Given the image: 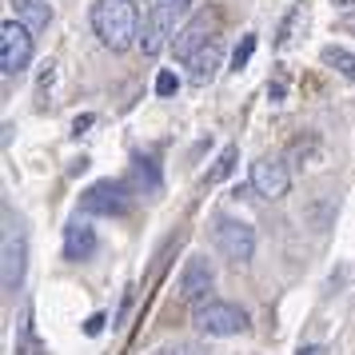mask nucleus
Wrapping results in <instances>:
<instances>
[{
  "label": "nucleus",
  "instance_id": "f257e3e1",
  "mask_svg": "<svg viewBox=\"0 0 355 355\" xmlns=\"http://www.w3.org/2000/svg\"><path fill=\"white\" fill-rule=\"evenodd\" d=\"M92 28H96L104 49L124 52L140 36V12L132 0H96L92 4Z\"/></svg>",
  "mask_w": 355,
  "mask_h": 355
},
{
  "label": "nucleus",
  "instance_id": "f03ea898",
  "mask_svg": "<svg viewBox=\"0 0 355 355\" xmlns=\"http://www.w3.org/2000/svg\"><path fill=\"white\" fill-rule=\"evenodd\" d=\"M188 17V0H152V8H148L144 17V33H140V49L144 56H156L164 52L168 40H176V20Z\"/></svg>",
  "mask_w": 355,
  "mask_h": 355
},
{
  "label": "nucleus",
  "instance_id": "7ed1b4c3",
  "mask_svg": "<svg viewBox=\"0 0 355 355\" xmlns=\"http://www.w3.org/2000/svg\"><path fill=\"white\" fill-rule=\"evenodd\" d=\"M211 40H220V12L216 8H204V12H196L184 28L176 33V40H172V52H176L180 60L188 64L200 49H208Z\"/></svg>",
  "mask_w": 355,
  "mask_h": 355
},
{
  "label": "nucleus",
  "instance_id": "20e7f679",
  "mask_svg": "<svg viewBox=\"0 0 355 355\" xmlns=\"http://www.w3.org/2000/svg\"><path fill=\"white\" fill-rule=\"evenodd\" d=\"M192 323L200 327V331H204V336L224 339V336H240L243 327H248V315H243V307H236V304H224V300H208V304L196 307Z\"/></svg>",
  "mask_w": 355,
  "mask_h": 355
},
{
  "label": "nucleus",
  "instance_id": "39448f33",
  "mask_svg": "<svg viewBox=\"0 0 355 355\" xmlns=\"http://www.w3.org/2000/svg\"><path fill=\"white\" fill-rule=\"evenodd\" d=\"M216 248H220V256L232 259V263H248L252 252H256V227L243 224V220L220 216V220H216Z\"/></svg>",
  "mask_w": 355,
  "mask_h": 355
},
{
  "label": "nucleus",
  "instance_id": "423d86ee",
  "mask_svg": "<svg viewBox=\"0 0 355 355\" xmlns=\"http://www.w3.org/2000/svg\"><path fill=\"white\" fill-rule=\"evenodd\" d=\"M28 60H33V33L20 20H4V28H0V68H4V76L24 72Z\"/></svg>",
  "mask_w": 355,
  "mask_h": 355
},
{
  "label": "nucleus",
  "instance_id": "0eeeda50",
  "mask_svg": "<svg viewBox=\"0 0 355 355\" xmlns=\"http://www.w3.org/2000/svg\"><path fill=\"white\" fill-rule=\"evenodd\" d=\"M84 211H92V216H124L128 211V188L120 184V180H100L92 184L88 192H84Z\"/></svg>",
  "mask_w": 355,
  "mask_h": 355
},
{
  "label": "nucleus",
  "instance_id": "6e6552de",
  "mask_svg": "<svg viewBox=\"0 0 355 355\" xmlns=\"http://www.w3.org/2000/svg\"><path fill=\"white\" fill-rule=\"evenodd\" d=\"M252 188H256V196H263V200H284L291 188V176L288 168L279 160H272V156H263V160L252 164Z\"/></svg>",
  "mask_w": 355,
  "mask_h": 355
},
{
  "label": "nucleus",
  "instance_id": "1a4fd4ad",
  "mask_svg": "<svg viewBox=\"0 0 355 355\" xmlns=\"http://www.w3.org/2000/svg\"><path fill=\"white\" fill-rule=\"evenodd\" d=\"M24 268H28L24 232L8 224V232H4V291H17L20 284H24Z\"/></svg>",
  "mask_w": 355,
  "mask_h": 355
},
{
  "label": "nucleus",
  "instance_id": "9d476101",
  "mask_svg": "<svg viewBox=\"0 0 355 355\" xmlns=\"http://www.w3.org/2000/svg\"><path fill=\"white\" fill-rule=\"evenodd\" d=\"M211 284H216V268H211L208 256H192L184 263V272H180V295H184V300L200 304L211 291Z\"/></svg>",
  "mask_w": 355,
  "mask_h": 355
},
{
  "label": "nucleus",
  "instance_id": "9b49d317",
  "mask_svg": "<svg viewBox=\"0 0 355 355\" xmlns=\"http://www.w3.org/2000/svg\"><path fill=\"white\" fill-rule=\"evenodd\" d=\"M96 227L88 224V220H72V224L64 227V256L72 259V263H80V259H92L96 256Z\"/></svg>",
  "mask_w": 355,
  "mask_h": 355
},
{
  "label": "nucleus",
  "instance_id": "f8f14e48",
  "mask_svg": "<svg viewBox=\"0 0 355 355\" xmlns=\"http://www.w3.org/2000/svg\"><path fill=\"white\" fill-rule=\"evenodd\" d=\"M220 56H224V44L220 40H211L208 49H200L188 60V80L192 84H211L216 80V68H220Z\"/></svg>",
  "mask_w": 355,
  "mask_h": 355
},
{
  "label": "nucleus",
  "instance_id": "ddd939ff",
  "mask_svg": "<svg viewBox=\"0 0 355 355\" xmlns=\"http://www.w3.org/2000/svg\"><path fill=\"white\" fill-rule=\"evenodd\" d=\"M12 8H17V20L28 28V33H40V28H49L52 20V8L49 0H8Z\"/></svg>",
  "mask_w": 355,
  "mask_h": 355
},
{
  "label": "nucleus",
  "instance_id": "4468645a",
  "mask_svg": "<svg viewBox=\"0 0 355 355\" xmlns=\"http://www.w3.org/2000/svg\"><path fill=\"white\" fill-rule=\"evenodd\" d=\"M323 64L336 68L343 80H355V52L339 49V44H327V49H323Z\"/></svg>",
  "mask_w": 355,
  "mask_h": 355
},
{
  "label": "nucleus",
  "instance_id": "2eb2a0df",
  "mask_svg": "<svg viewBox=\"0 0 355 355\" xmlns=\"http://www.w3.org/2000/svg\"><path fill=\"white\" fill-rule=\"evenodd\" d=\"M236 160H240V148L236 144H227L224 152H220V160H216V168L208 172V184H220V180L232 176V168H236Z\"/></svg>",
  "mask_w": 355,
  "mask_h": 355
},
{
  "label": "nucleus",
  "instance_id": "dca6fc26",
  "mask_svg": "<svg viewBox=\"0 0 355 355\" xmlns=\"http://www.w3.org/2000/svg\"><path fill=\"white\" fill-rule=\"evenodd\" d=\"M252 52H256V33H248L240 44H236V52H232V68H236V72H243V68H248V60H252Z\"/></svg>",
  "mask_w": 355,
  "mask_h": 355
},
{
  "label": "nucleus",
  "instance_id": "f3484780",
  "mask_svg": "<svg viewBox=\"0 0 355 355\" xmlns=\"http://www.w3.org/2000/svg\"><path fill=\"white\" fill-rule=\"evenodd\" d=\"M300 17H304V8H291V12H288V20L279 24V44H291V33H295Z\"/></svg>",
  "mask_w": 355,
  "mask_h": 355
},
{
  "label": "nucleus",
  "instance_id": "a211bd4d",
  "mask_svg": "<svg viewBox=\"0 0 355 355\" xmlns=\"http://www.w3.org/2000/svg\"><path fill=\"white\" fill-rule=\"evenodd\" d=\"M176 88H180L176 72H168V68H164L160 76H156V92H160V96H176Z\"/></svg>",
  "mask_w": 355,
  "mask_h": 355
},
{
  "label": "nucleus",
  "instance_id": "6ab92c4d",
  "mask_svg": "<svg viewBox=\"0 0 355 355\" xmlns=\"http://www.w3.org/2000/svg\"><path fill=\"white\" fill-rule=\"evenodd\" d=\"M84 331H88V336H100V331H104V315H100V311H96L92 320L84 323Z\"/></svg>",
  "mask_w": 355,
  "mask_h": 355
},
{
  "label": "nucleus",
  "instance_id": "aec40b11",
  "mask_svg": "<svg viewBox=\"0 0 355 355\" xmlns=\"http://www.w3.org/2000/svg\"><path fill=\"white\" fill-rule=\"evenodd\" d=\"M156 355H188V347H184V343H176V347H160Z\"/></svg>",
  "mask_w": 355,
  "mask_h": 355
},
{
  "label": "nucleus",
  "instance_id": "412c9836",
  "mask_svg": "<svg viewBox=\"0 0 355 355\" xmlns=\"http://www.w3.org/2000/svg\"><path fill=\"white\" fill-rule=\"evenodd\" d=\"M84 128H92V116H76V124H72V132H84Z\"/></svg>",
  "mask_w": 355,
  "mask_h": 355
},
{
  "label": "nucleus",
  "instance_id": "4be33fe9",
  "mask_svg": "<svg viewBox=\"0 0 355 355\" xmlns=\"http://www.w3.org/2000/svg\"><path fill=\"white\" fill-rule=\"evenodd\" d=\"M300 355H327L323 347H300Z\"/></svg>",
  "mask_w": 355,
  "mask_h": 355
},
{
  "label": "nucleus",
  "instance_id": "5701e85b",
  "mask_svg": "<svg viewBox=\"0 0 355 355\" xmlns=\"http://www.w3.org/2000/svg\"><path fill=\"white\" fill-rule=\"evenodd\" d=\"M331 4H339V8H347V4H355V0H331Z\"/></svg>",
  "mask_w": 355,
  "mask_h": 355
}]
</instances>
